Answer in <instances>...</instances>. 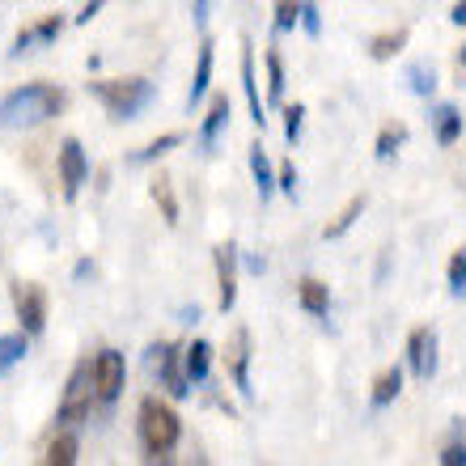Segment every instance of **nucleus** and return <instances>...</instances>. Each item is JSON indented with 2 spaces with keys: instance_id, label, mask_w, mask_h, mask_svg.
Returning a JSON list of instances; mask_svg holds the SVG:
<instances>
[{
  "instance_id": "obj_1",
  "label": "nucleus",
  "mask_w": 466,
  "mask_h": 466,
  "mask_svg": "<svg viewBox=\"0 0 466 466\" xmlns=\"http://www.w3.org/2000/svg\"><path fill=\"white\" fill-rule=\"evenodd\" d=\"M64 106V94L60 89L43 86V81H35V86H22L13 89L9 98L0 102V127H9V132H22V127H35V123L51 119V115Z\"/></svg>"
},
{
  "instance_id": "obj_2",
  "label": "nucleus",
  "mask_w": 466,
  "mask_h": 466,
  "mask_svg": "<svg viewBox=\"0 0 466 466\" xmlns=\"http://www.w3.org/2000/svg\"><path fill=\"white\" fill-rule=\"evenodd\" d=\"M94 98L115 115V119H136L153 102V81L145 76H115V81H94Z\"/></svg>"
},
{
  "instance_id": "obj_3",
  "label": "nucleus",
  "mask_w": 466,
  "mask_h": 466,
  "mask_svg": "<svg viewBox=\"0 0 466 466\" xmlns=\"http://www.w3.org/2000/svg\"><path fill=\"white\" fill-rule=\"evenodd\" d=\"M178 437H183V424L174 416V407H166L161 399H145L140 403V445H145V454L148 458L170 454Z\"/></svg>"
},
{
  "instance_id": "obj_4",
  "label": "nucleus",
  "mask_w": 466,
  "mask_h": 466,
  "mask_svg": "<svg viewBox=\"0 0 466 466\" xmlns=\"http://www.w3.org/2000/svg\"><path fill=\"white\" fill-rule=\"evenodd\" d=\"M94 403H98L94 365H89V360H76V365H73V378H68V386H64V399H60V411H56V420H60L64 429H73V424L89 420V407H94Z\"/></svg>"
},
{
  "instance_id": "obj_5",
  "label": "nucleus",
  "mask_w": 466,
  "mask_h": 466,
  "mask_svg": "<svg viewBox=\"0 0 466 466\" xmlns=\"http://www.w3.org/2000/svg\"><path fill=\"white\" fill-rule=\"evenodd\" d=\"M13 309H17L25 335H43V327H47V293L38 284H30V280L13 284Z\"/></svg>"
},
{
  "instance_id": "obj_6",
  "label": "nucleus",
  "mask_w": 466,
  "mask_h": 466,
  "mask_svg": "<svg viewBox=\"0 0 466 466\" xmlns=\"http://www.w3.org/2000/svg\"><path fill=\"white\" fill-rule=\"evenodd\" d=\"M123 381H127V365H123V352L115 348H102L94 356V386H98V403L111 407L123 394Z\"/></svg>"
},
{
  "instance_id": "obj_7",
  "label": "nucleus",
  "mask_w": 466,
  "mask_h": 466,
  "mask_svg": "<svg viewBox=\"0 0 466 466\" xmlns=\"http://www.w3.org/2000/svg\"><path fill=\"white\" fill-rule=\"evenodd\" d=\"M89 178V161H86V148H81V140H64L60 145V183H64V199H76L81 196V187H86Z\"/></svg>"
},
{
  "instance_id": "obj_8",
  "label": "nucleus",
  "mask_w": 466,
  "mask_h": 466,
  "mask_svg": "<svg viewBox=\"0 0 466 466\" xmlns=\"http://www.w3.org/2000/svg\"><path fill=\"white\" fill-rule=\"evenodd\" d=\"M153 360H157V373H161V386L174 394V399H183L187 390H191V378H187V369H183V348H174V344H161L153 348Z\"/></svg>"
},
{
  "instance_id": "obj_9",
  "label": "nucleus",
  "mask_w": 466,
  "mask_h": 466,
  "mask_svg": "<svg viewBox=\"0 0 466 466\" xmlns=\"http://www.w3.org/2000/svg\"><path fill=\"white\" fill-rule=\"evenodd\" d=\"M407 360H411V373H416L420 381H429L432 373H437V331H432V327L411 331V339H407Z\"/></svg>"
},
{
  "instance_id": "obj_10",
  "label": "nucleus",
  "mask_w": 466,
  "mask_h": 466,
  "mask_svg": "<svg viewBox=\"0 0 466 466\" xmlns=\"http://www.w3.org/2000/svg\"><path fill=\"white\" fill-rule=\"evenodd\" d=\"M217 284H221V314H229L238 301V246H217Z\"/></svg>"
},
{
  "instance_id": "obj_11",
  "label": "nucleus",
  "mask_w": 466,
  "mask_h": 466,
  "mask_svg": "<svg viewBox=\"0 0 466 466\" xmlns=\"http://www.w3.org/2000/svg\"><path fill=\"white\" fill-rule=\"evenodd\" d=\"M229 373H233V386L250 399V331H246V327H238V331H233Z\"/></svg>"
},
{
  "instance_id": "obj_12",
  "label": "nucleus",
  "mask_w": 466,
  "mask_h": 466,
  "mask_svg": "<svg viewBox=\"0 0 466 466\" xmlns=\"http://www.w3.org/2000/svg\"><path fill=\"white\" fill-rule=\"evenodd\" d=\"M242 89H246V102H250V119L255 127H263V102H258V81H255V51H250V38H242Z\"/></svg>"
},
{
  "instance_id": "obj_13",
  "label": "nucleus",
  "mask_w": 466,
  "mask_h": 466,
  "mask_svg": "<svg viewBox=\"0 0 466 466\" xmlns=\"http://www.w3.org/2000/svg\"><path fill=\"white\" fill-rule=\"evenodd\" d=\"M297 301H301V309H306V314L327 319V309H331V289L309 276V280H301V289H297Z\"/></svg>"
},
{
  "instance_id": "obj_14",
  "label": "nucleus",
  "mask_w": 466,
  "mask_h": 466,
  "mask_svg": "<svg viewBox=\"0 0 466 466\" xmlns=\"http://www.w3.org/2000/svg\"><path fill=\"white\" fill-rule=\"evenodd\" d=\"M432 132H437V145H454L458 136H462V111H458V106H450V102H445V106H437V111H432Z\"/></svg>"
},
{
  "instance_id": "obj_15",
  "label": "nucleus",
  "mask_w": 466,
  "mask_h": 466,
  "mask_svg": "<svg viewBox=\"0 0 466 466\" xmlns=\"http://www.w3.org/2000/svg\"><path fill=\"white\" fill-rule=\"evenodd\" d=\"M399 390H403V369L394 365V369H381L378 373V381H373V394H369V403L378 407H390L394 399H399Z\"/></svg>"
},
{
  "instance_id": "obj_16",
  "label": "nucleus",
  "mask_w": 466,
  "mask_h": 466,
  "mask_svg": "<svg viewBox=\"0 0 466 466\" xmlns=\"http://www.w3.org/2000/svg\"><path fill=\"white\" fill-rule=\"evenodd\" d=\"M208 86H212V38H204L199 43V60H196V81H191V111L204 102Z\"/></svg>"
},
{
  "instance_id": "obj_17",
  "label": "nucleus",
  "mask_w": 466,
  "mask_h": 466,
  "mask_svg": "<svg viewBox=\"0 0 466 466\" xmlns=\"http://www.w3.org/2000/svg\"><path fill=\"white\" fill-rule=\"evenodd\" d=\"M229 123V98L225 94H217L208 106V115H204V127H199V140H204V148L217 145V136H221V127Z\"/></svg>"
},
{
  "instance_id": "obj_18",
  "label": "nucleus",
  "mask_w": 466,
  "mask_h": 466,
  "mask_svg": "<svg viewBox=\"0 0 466 466\" xmlns=\"http://www.w3.org/2000/svg\"><path fill=\"white\" fill-rule=\"evenodd\" d=\"M208 365H212V344L196 339L191 348H183V369H187V378H191V381L208 378Z\"/></svg>"
},
{
  "instance_id": "obj_19",
  "label": "nucleus",
  "mask_w": 466,
  "mask_h": 466,
  "mask_svg": "<svg viewBox=\"0 0 466 466\" xmlns=\"http://www.w3.org/2000/svg\"><path fill=\"white\" fill-rule=\"evenodd\" d=\"M250 174H255V183H258V199H271V191H276V170H271V161L263 148H250Z\"/></svg>"
},
{
  "instance_id": "obj_20",
  "label": "nucleus",
  "mask_w": 466,
  "mask_h": 466,
  "mask_svg": "<svg viewBox=\"0 0 466 466\" xmlns=\"http://www.w3.org/2000/svg\"><path fill=\"white\" fill-rule=\"evenodd\" d=\"M76 454H81V441H76L73 432H64V437H56L47 445V466H73Z\"/></svg>"
},
{
  "instance_id": "obj_21",
  "label": "nucleus",
  "mask_w": 466,
  "mask_h": 466,
  "mask_svg": "<svg viewBox=\"0 0 466 466\" xmlns=\"http://www.w3.org/2000/svg\"><path fill=\"white\" fill-rule=\"evenodd\" d=\"M360 212H365V196L348 199V208L339 212V217H335V221L327 225V229H322V238H331V242H335V238H344V233H348V229H352V225H356V217H360Z\"/></svg>"
},
{
  "instance_id": "obj_22",
  "label": "nucleus",
  "mask_w": 466,
  "mask_h": 466,
  "mask_svg": "<svg viewBox=\"0 0 466 466\" xmlns=\"http://www.w3.org/2000/svg\"><path fill=\"white\" fill-rule=\"evenodd\" d=\"M22 356H25V331L22 335H0V378H5Z\"/></svg>"
},
{
  "instance_id": "obj_23",
  "label": "nucleus",
  "mask_w": 466,
  "mask_h": 466,
  "mask_svg": "<svg viewBox=\"0 0 466 466\" xmlns=\"http://www.w3.org/2000/svg\"><path fill=\"white\" fill-rule=\"evenodd\" d=\"M407 47V30H394V35H378L373 43H369V56L373 60H390L394 51H403Z\"/></svg>"
},
{
  "instance_id": "obj_24",
  "label": "nucleus",
  "mask_w": 466,
  "mask_h": 466,
  "mask_svg": "<svg viewBox=\"0 0 466 466\" xmlns=\"http://www.w3.org/2000/svg\"><path fill=\"white\" fill-rule=\"evenodd\" d=\"M153 199L161 204L166 225H178V199H174V191H170V178H153Z\"/></svg>"
},
{
  "instance_id": "obj_25",
  "label": "nucleus",
  "mask_w": 466,
  "mask_h": 466,
  "mask_svg": "<svg viewBox=\"0 0 466 466\" xmlns=\"http://www.w3.org/2000/svg\"><path fill=\"white\" fill-rule=\"evenodd\" d=\"M268 98L271 102L284 98V64H280V51H268Z\"/></svg>"
},
{
  "instance_id": "obj_26",
  "label": "nucleus",
  "mask_w": 466,
  "mask_h": 466,
  "mask_svg": "<svg viewBox=\"0 0 466 466\" xmlns=\"http://www.w3.org/2000/svg\"><path fill=\"white\" fill-rule=\"evenodd\" d=\"M178 140H183V136H178V132H166V136H157L153 145H145V148H140V153H132V161H153V157H166V153H170V148L178 145Z\"/></svg>"
},
{
  "instance_id": "obj_27",
  "label": "nucleus",
  "mask_w": 466,
  "mask_h": 466,
  "mask_svg": "<svg viewBox=\"0 0 466 466\" xmlns=\"http://www.w3.org/2000/svg\"><path fill=\"white\" fill-rule=\"evenodd\" d=\"M293 25H301V5L297 0H276V30L289 35Z\"/></svg>"
},
{
  "instance_id": "obj_28",
  "label": "nucleus",
  "mask_w": 466,
  "mask_h": 466,
  "mask_svg": "<svg viewBox=\"0 0 466 466\" xmlns=\"http://www.w3.org/2000/svg\"><path fill=\"white\" fill-rule=\"evenodd\" d=\"M445 276H450V293L462 297V289H466V250H454V255H450V271H445Z\"/></svg>"
},
{
  "instance_id": "obj_29",
  "label": "nucleus",
  "mask_w": 466,
  "mask_h": 466,
  "mask_svg": "<svg viewBox=\"0 0 466 466\" xmlns=\"http://www.w3.org/2000/svg\"><path fill=\"white\" fill-rule=\"evenodd\" d=\"M403 140H407V127H403V123H399V127H386V132L378 136V157H381V161L394 157V148L403 145Z\"/></svg>"
},
{
  "instance_id": "obj_30",
  "label": "nucleus",
  "mask_w": 466,
  "mask_h": 466,
  "mask_svg": "<svg viewBox=\"0 0 466 466\" xmlns=\"http://www.w3.org/2000/svg\"><path fill=\"white\" fill-rule=\"evenodd\" d=\"M301 123H306V106H301V102L284 106V136H289V145H297V136H301Z\"/></svg>"
},
{
  "instance_id": "obj_31",
  "label": "nucleus",
  "mask_w": 466,
  "mask_h": 466,
  "mask_svg": "<svg viewBox=\"0 0 466 466\" xmlns=\"http://www.w3.org/2000/svg\"><path fill=\"white\" fill-rule=\"evenodd\" d=\"M60 30H64V22H60V17H56V13H51V17H43V22L35 25V38H43V43H51V38L60 35Z\"/></svg>"
},
{
  "instance_id": "obj_32",
  "label": "nucleus",
  "mask_w": 466,
  "mask_h": 466,
  "mask_svg": "<svg viewBox=\"0 0 466 466\" xmlns=\"http://www.w3.org/2000/svg\"><path fill=\"white\" fill-rule=\"evenodd\" d=\"M301 25H306L309 38L322 35V22H319V9H314V5H301Z\"/></svg>"
},
{
  "instance_id": "obj_33",
  "label": "nucleus",
  "mask_w": 466,
  "mask_h": 466,
  "mask_svg": "<svg viewBox=\"0 0 466 466\" xmlns=\"http://www.w3.org/2000/svg\"><path fill=\"white\" fill-rule=\"evenodd\" d=\"M432 86H437V81H432V73L429 68H411V89H416V94H432Z\"/></svg>"
},
{
  "instance_id": "obj_34",
  "label": "nucleus",
  "mask_w": 466,
  "mask_h": 466,
  "mask_svg": "<svg viewBox=\"0 0 466 466\" xmlns=\"http://www.w3.org/2000/svg\"><path fill=\"white\" fill-rule=\"evenodd\" d=\"M208 13H212V0H196V5H191V22H196L199 35L208 30Z\"/></svg>"
},
{
  "instance_id": "obj_35",
  "label": "nucleus",
  "mask_w": 466,
  "mask_h": 466,
  "mask_svg": "<svg viewBox=\"0 0 466 466\" xmlns=\"http://www.w3.org/2000/svg\"><path fill=\"white\" fill-rule=\"evenodd\" d=\"M441 466H466V445L462 441L445 445V450H441Z\"/></svg>"
},
{
  "instance_id": "obj_36",
  "label": "nucleus",
  "mask_w": 466,
  "mask_h": 466,
  "mask_svg": "<svg viewBox=\"0 0 466 466\" xmlns=\"http://www.w3.org/2000/svg\"><path fill=\"white\" fill-rule=\"evenodd\" d=\"M276 187H280L284 196H293V187H297V170H293V166H280V174H276Z\"/></svg>"
},
{
  "instance_id": "obj_37",
  "label": "nucleus",
  "mask_w": 466,
  "mask_h": 466,
  "mask_svg": "<svg viewBox=\"0 0 466 466\" xmlns=\"http://www.w3.org/2000/svg\"><path fill=\"white\" fill-rule=\"evenodd\" d=\"M102 5H106V0H89V5H86V9H81V13H76V22H81V25H86V22H89V17H98V9H102Z\"/></svg>"
},
{
  "instance_id": "obj_38",
  "label": "nucleus",
  "mask_w": 466,
  "mask_h": 466,
  "mask_svg": "<svg viewBox=\"0 0 466 466\" xmlns=\"http://www.w3.org/2000/svg\"><path fill=\"white\" fill-rule=\"evenodd\" d=\"M30 43H35V30H22V35H17V43H13V56H17V51H25Z\"/></svg>"
},
{
  "instance_id": "obj_39",
  "label": "nucleus",
  "mask_w": 466,
  "mask_h": 466,
  "mask_svg": "<svg viewBox=\"0 0 466 466\" xmlns=\"http://www.w3.org/2000/svg\"><path fill=\"white\" fill-rule=\"evenodd\" d=\"M450 22H454V25H466V0H458L454 9H450Z\"/></svg>"
},
{
  "instance_id": "obj_40",
  "label": "nucleus",
  "mask_w": 466,
  "mask_h": 466,
  "mask_svg": "<svg viewBox=\"0 0 466 466\" xmlns=\"http://www.w3.org/2000/svg\"><path fill=\"white\" fill-rule=\"evenodd\" d=\"M462 68H466V47H462Z\"/></svg>"
}]
</instances>
